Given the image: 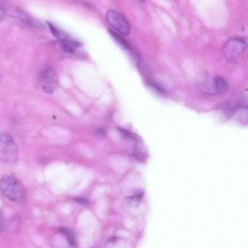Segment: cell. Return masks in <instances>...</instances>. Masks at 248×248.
<instances>
[{"label": "cell", "mask_w": 248, "mask_h": 248, "mask_svg": "<svg viewBox=\"0 0 248 248\" xmlns=\"http://www.w3.org/2000/svg\"><path fill=\"white\" fill-rule=\"evenodd\" d=\"M75 201L78 203L81 204H87L88 203V200L83 198H78L76 199Z\"/></svg>", "instance_id": "obj_14"}, {"label": "cell", "mask_w": 248, "mask_h": 248, "mask_svg": "<svg viewBox=\"0 0 248 248\" xmlns=\"http://www.w3.org/2000/svg\"><path fill=\"white\" fill-rule=\"evenodd\" d=\"M214 80L217 94L225 93L228 88V84L225 78L220 76H216L214 77Z\"/></svg>", "instance_id": "obj_8"}, {"label": "cell", "mask_w": 248, "mask_h": 248, "mask_svg": "<svg viewBox=\"0 0 248 248\" xmlns=\"http://www.w3.org/2000/svg\"><path fill=\"white\" fill-rule=\"evenodd\" d=\"M108 23L115 30L125 35L130 32V26L126 19L119 13L112 10H108L106 14Z\"/></svg>", "instance_id": "obj_4"}, {"label": "cell", "mask_w": 248, "mask_h": 248, "mask_svg": "<svg viewBox=\"0 0 248 248\" xmlns=\"http://www.w3.org/2000/svg\"><path fill=\"white\" fill-rule=\"evenodd\" d=\"M46 23L50 32L57 39L62 42L69 39V35L66 33L59 30L51 23L49 22Z\"/></svg>", "instance_id": "obj_10"}, {"label": "cell", "mask_w": 248, "mask_h": 248, "mask_svg": "<svg viewBox=\"0 0 248 248\" xmlns=\"http://www.w3.org/2000/svg\"><path fill=\"white\" fill-rule=\"evenodd\" d=\"M16 18L27 26L38 30H44V25L38 20L30 15L26 12L18 8H14L12 10L7 9V14Z\"/></svg>", "instance_id": "obj_6"}, {"label": "cell", "mask_w": 248, "mask_h": 248, "mask_svg": "<svg viewBox=\"0 0 248 248\" xmlns=\"http://www.w3.org/2000/svg\"><path fill=\"white\" fill-rule=\"evenodd\" d=\"M138 0L139 1V2H140L141 3L144 2V0Z\"/></svg>", "instance_id": "obj_17"}, {"label": "cell", "mask_w": 248, "mask_h": 248, "mask_svg": "<svg viewBox=\"0 0 248 248\" xmlns=\"http://www.w3.org/2000/svg\"><path fill=\"white\" fill-rule=\"evenodd\" d=\"M7 14V6L3 2H0V23L3 20Z\"/></svg>", "instance_id": "obj_13"}, {"label": "cell", "mask_w": 248, "mask_h": 248, "mask_svg": "<svg viewBox=\"0 0 248 248\" xmlns=\"http://www.w3.org/2000/svg\"><path fill=\"white\" fill-rule=\"evenodd\" d=\"M248 41L245 38L232 36L229 38L222 47V53L227 60H236L247 48Z\"/></svg>", "instance_id": "obj_3"}, {"label": "cell", "mask_w": 248, "mask_h": 248, "mask_svg": "<svg viewBox=\"0 0 248 248\" xmlns=\"http://www.w3.org/2000/svg\"><path fill=\"white\" fill-rule=\"evenodd\" d=\"M109 32L120 45L127 49L131 50L130 45L122 36L113 31L109 30Z\"/></svg>", "instance_id": "obj_11"}, {"label": "cell", "mask_w": 248, "mask_h": 248, "mask_svg": "<svg viewBox=\"0 0 248 248\" xmlns=\"http://www.w3.org/2000/svg\"><path fill=\"white\" fill-rule=\"evenodd\" d=\"M62 49L68 53H73L77 48L82 46L80 42L70 39L62 41Z\"/></svg>", "instance_id": "obj_9"}, {"label": "cell", "mask_w": 248, "mask_h": 248, "mask_svg": "<svg viewBox=\"0 0 248 248\" xmlns=\"http://www.w3.org/2000/svg\"><path fill=\"white\" fill-rule=\"evenodd\" d=\"M38 80L41 88L46 93H52L57 86V75L51 68L43 69L39 73Z\"/></svg>", "instance_id": "obj_5"}, {"label": "cell", "mask_w": 248, "mask_h": 248, "mask_svg": "<svg viewBox=\"0 0 248 248\" xmlns=\"http://www.w3.org/2000/svg\"><path fill=\"white\" fill-rule=\"evenodd\" d=\"M18 159L17 147L13 137L8 134H0V160L4 163L13 164Z\"/></svg>", "instance_id": "obj_2"}, {"label": "cell", "mask_w": 248, "mask_h": 248, "mask_svg": "<svg viewBox=\"0 0 248 248\" xmlns=\"http://www.w3.org/2000/svg\"><path fill=\"white\" fill-rule=\"evenodd\" d=\"M200 90L208 95H216L215 89L214 77L205 76L200 81L199 85Z\"/></svg>", "instance_id": "obj_7"}, {"label": "cell", "mask_w": 248, "mask_h": 248, "mask_svg": "<svg viewBox=\"0 0 248 248\" xmlns=\"http://www.w3.org/2000/svg\"><path fill=\"white\" fill-rule=\"evenodd\" d=\"M0 190L9 200L20 203L25 199V191L22 184L16 177L5 175L0 180Z\"/></svg>", "instance_id": "obj_1"}, {"label": "cell", "mask_w": 248, "mask_h": 248, "mask_svg": "<svg viewBox=\"0 0 248 248\" xmlns=\"http://www.w3.org/2000/svg\"><path fill=\"white\" fill-rule=\"evenodd\" d=\"M4 228V220L2 213L0 210V233L2 232Z\"/></svg>", "instance_id": "obj_15"}, {"label": "cell", "mask_w": 248, "mask_h": 248, "mask_svg": "<svg viewBox=\"0 0 248 248\" xmlns=\"http://www.w3.org/2000/svg\"><path fill=\"white\" fill-rule=\"evenodd\" d=\"M61 231L66 236V237L69 243L71 246L75 245V241L74 239V235L72 232L69 229L63 228L61 230Z\"/></svg>", "instance_id": "obj_12"}, {"label": "cell", "mask_w": 248, "mask_h": 248, "mask_svg": "<svg viewBox=\"0 0 248 248\" xmlns=\"http://www.w3.org/2000/svg\"><path fill=\"white\" fill-rule=\"evenodd\" d=\"M97 133L98 135L102 136H105L106 135V133H105V131H104L103 130H98Z\"/></svg>", "instance_id": "obj_16"}]
</instances>
